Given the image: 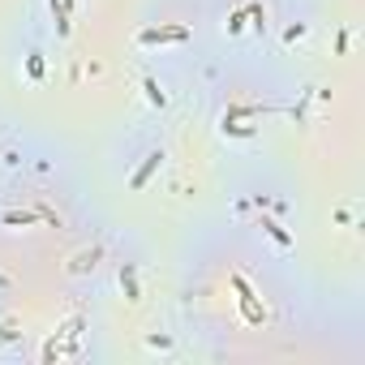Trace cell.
Wrapping results in <instances>:
<instances>
[{
  "instance_id": "cell-1",
  "label": "cell",
  "mask_w": 365,
  "mask_h": 365,
  "mask_svg": "<svg viewBox=\"0 0 365 365\" xmlns=\"http://www.w3.org/2000/svg\"><path fill=\"white\" fill-rule=\"evenodd\" d=\"M77 340H82V318H69V323L60 327V331H56L52 340H47V348H43V361L52 365V361L77 357Z\"/></svg>"
},
{
  "instance_id": "cell-2",
  "label": "cell",
  "mask_w": 365,
  "mask_h": 365,
  "mask_svg": "<svg viewBox=\"0 0 365 365\" xmlns=\"http://www.w3.org/2000/svg\"><path fill=\"white\" fill-rule=\"evenodd\" d=\"M232 292H236V301H241L245 323H249V327H262V323H266V310L258 305V297H253V288H249L245 275H232Z\"/></svg>"
},
{
  "instance_id": "cell-3",
  "label": "cell",
  "mask_w": 365,
  "mask_h": 365,
  "mask_svg": "<svg viewBox=\"0 0 365 365\" xmlns=\"http://www.w3.org/2000/svg\"><path fill=\"white\" fill-rule=\"evenodd\" d=\"M189 39V26H151V30H142L138 43H185Z\"/></svg>"
},
{
  "instance_id": "cell-4",
  "label": "cell",
  "mask_w": 365,
  "mask_h": 365,
  "mask_svg": "<svg viewBox=\"0 0 365 365\" xmlns=\"http://www.w3.org/2000/svg\"><path fill=\"white\" fill-rule=\"evenodd\" d=\"M35 219H43V206H39V211H5V215H0V224H9V228H30Z\"/></svg>"
},
{
  "instance_id": "cell-5",
  "label": "cell",
  "mask_w": 365,
  "mask_h": 365,
  "mask_svg": "<svg viewBox=\"0 0 365 365\" xmlns=\"http://www.w3.org/2000/svg\"><path fill=\"white\" fill-rule=\"evenodd\" d=\"M160 160H164V155H147V164H142V168L134 172V181H129V189H147V181L155 177V168H160Z\"/></svg>"
},
{
  "instance_id": "cell-6",
  "label": "cell",
  "mask_w": 365,
  "mask_h": 365,
  "mask_svg": "<svg viewBox=\"0 0 365 365\" xmlns=\"http://www.w3.org/2000/svg\"><path fill=\"white\" fill-rule=\"evenodd\" d=\"M69 9H73V0H52V13H56V35H69Z\"/></svg>"
},
{
  "instance_id": "cell-7",
  "label": "cell",
  "mask_w": 365,
  "mask_h": 365,
  "mask_svg": "<svg viewBox=\"0 0 365 365\" xmlns=\"http://www.w3.org/2000/svg\"><path fill=\"white\" fill-rule=\"evenodd\" d=\"M262 228H266V236H271V241H275L279 249H288V245H292V236H288V232H284V228L275 224V219H262Z\"/></svg>"
},
{
  "instance_id": "cell-8",
  "label": "cell",
  "mask_w": 365,
  "mask_h": 365,
  "mask_svg": "<svg viewBox=\"0 0 365 365\" xmlns=\"http://www.w3.org/2000/svg\"><path fill=\"white\" fill-rule=\"evenodd\" d=\"M121 288H125V297H129V301H138V275H134V266H125V271H121Z\"/></svg>"
},
{
  "instance_id": "cell-9",
  "label": "cell",
  "mask_w": 365,
  "mask_h": 365,
  "mask_svg": "<svg viewBox=\"0 0 365 365\" xmlns=\"http://www.w3.org/2000/svg\"><path fill=\"white\" fill-rule=\"evenodd\" d=\"M142 86H147V99H151L155 108H164V103H168V95L160 90V82H155V77H147V82H142Z\"/></svg>"
},
{
  "instance_id": "cell-10",
  "label": "cell",
  "mask_w": 365,
  "mask_h": 365,
  "mask_svg": "<svg viewBox=\"0 0 365 365\" xmlns=\"http://www.w3.org/2000/svg\"><path fill=\"white\" fill-rule=\"evenodd\" d=\"M245 22H249V9H236L232 18H228V35H241V30H245Z\"/></svg>"
},
{
  "instance_id": "cell-11",
  "label": "cell",
  "mask_w": 365,
  "mask_h": 365,
  "mask_svg": "<svg viewBox=\"0 0 365 365\" xmlns=\"http://www.w3.org/2000/svg\"><path fill=\"white\" fill-rule=\"evenodd\" d=\"M224 134H232V138H253L249 125H232V121H224Z\"/></svg>"
},
{
  "instance_id": "cell-12",
  "label": "cell",
  "mask_w": 365,
  "mask_h": 365,
  "mask_svg": "<svg viewBox=\"0 0 365 365\" xmlns=\"http://www.w3.org/2000/svg\"><path fill=\"white\" fill-rule=\"evenodd\" d=\"M26 69H30V77H43V56H30Z\"/></svg>"
},
{
  "instance_id": "cell-13",
  "label": "cell",
  "mask_w": 365,
  "mask_h": 365,
  "mask_svg": "<svg viewBox=\"0 0 365 365\" xmlns=\"http://www.w3.org/2000/svg\"><path fill=\"white\" fill-rule=\"evenodd\" d=\"M301 35H305V26H301V22H297V26H288V30H284V39H288V43H297Z\"/></svg>"
}]
</instances>
